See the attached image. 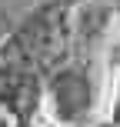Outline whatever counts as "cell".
Instances as JSON below:
<instances>
[{
	"label": "cell",
	"mask_w": 120,
	"mask_h": 127,
	"mask_svg": "<svg viewBox=\"0 0 120 127\" xmlns=\"http://www.w3.org/2000/svg\"><path fill=\"white\" fill-rule=\"evenodd\" d=\"M94 97H90V84L80 74H60L53 80V107L63 124H77L90 110Z\"/></svg>",
	"instance_id": "obj_1"
},
{
	"label": "cell",
	"mask_w": 120,
	"mask_h": 127,
	"mask_svg": "<svg viewBox=\"0 0 120 127\" xmlns=\"http://www.w3.org/2000/svg\"><path fill=\"white\" fill-rule=\"evenodd\" d=\"M0 127H10V117H7L3 110H0Z\"/></svg>",
	"instance_id": "obj_2"
}]
</instances>
